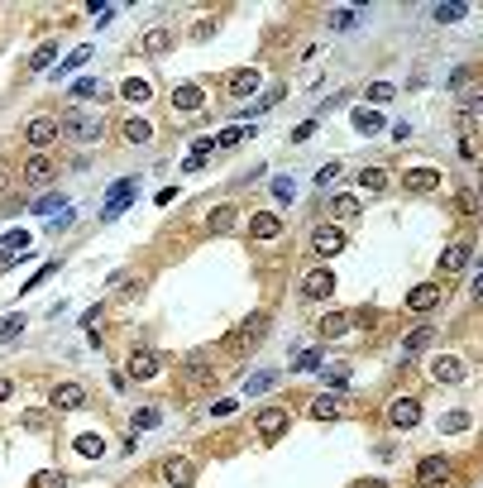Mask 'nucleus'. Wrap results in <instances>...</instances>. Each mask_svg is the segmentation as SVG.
Listing matches in <instances>:
<instances>
[{"label": "nucleus", "instance_id": "ddd939ff", "mask_svg": "<svg viewBox=\"0 0 483 488\" xmlns=\"http://www.w3.org/2000/svg\"><path fill=\"white\" fill-rule=\"evenodd\" d=\"M430 374H435L440 383H459V379H464V359H455V354H440V359L430 364Z\"/></svg>", "mask_w": 483, "mask_h": 488}, {"label": "nucleus", "instance_id": "4be33fe9", "mask_svg": "<svg viewBox=\"0 0 483 488\" xmlns=\"http://www.w3.org/2000/svg\"><path fill=\"white\" fill-rule=\"evenodd\" d=\"M359 211H364V201H359V196H330V216H335V220H354Z\"/></svg>", "mask_w": 483, "mask_h": 488}, {"label": "nucleus", "instance_id": "a18cd8bd", "mask_svg": "<svg viewBox=\"0 0 483 488\" xmlns=\"http://www.w3.org/2000/svg\"><path fill=\"white\" fill-rule=\"evenodd\" d=\"M459 158H464V163H479V135H464V139H459Z\"/></svg>", "mask_w": 483, "mask_h": 488}, {"label": "nucleus", "instance_id": "ea45409f", "mask_svg": "<svg viewBox=\"0 0 483 488\" xmlns=\"http://www.w3.org/2000/svg\"><path fill=\"white\" fill-rule=\"evenodd\" d=\"M29 488H67V474H62V469H43V474H34Z\"/></svg>", "mask_w": 483, "mask_h": 488}, {"label": "nucleus", "instance_id": "5701e85b", "mask_svg": "<svg viewBox=\"0 0 483 488\" xmlns=\"http://www.w3.org/2000/svg\"><path fill=\"white\" fill-rule=\"evenodd\" d=\"M474 77H479V67H474V62H464V67H455V72H450V81H445V86H450V91H469V96H474Z\"/></svg>", "mask_w": 483, "mask_h": 488}, {"label": "nucleus", "instance_id": "4d7b16f0", "mask_svg": "<svg viewBox=\"0 0 483 488\" xmlns=\"http://www.w3.org/2000/svg\"><path fill=\"white\" fill-rule=\"evenodd\" d=\"M311 135H316V125H311V120H306V125H297V130H292V139H297V144H301V139H311Z\"/></svg>", "mask_w": 483, "mask_h": 488}, {"label": "nucleus", "instance_id": "f3484780", "mask_svg": "<svg viewBox=\"0 0 483 488\" xmlns=\"http://www.w3.org/2000/svg\"><path fill=\"white\" fill-rule=\"evenodd\" d=\"M402 187L407 191H435V187H440V172H430V168H411V172L402 177Z\"/></svg>", "mask_w": 483, "mask_h": 488}, {"label": "nucleus", "instance_id": "7ed1b4c3", "mask_svg": "<svg viewBox=\"0 0 483 488\" xmlns=\"http://www.w3.org/2000/svg\"><path fill=\"white\" fill-rule=\"evenodd\" d=\"M450 484H455V469H450L445 460L430 455V460L416 464V488H450Z\"/></svg>", "mask_w": 483, "mask_h": 488}, {"label": "nucleus", "instance_id": "423d86ee", "mask_svg": "<svg viewBox=\"0 0 483 488\" xmlns=\"http://www.w3.org/2000/svg\"><path fill=\"white\" fill-rule=\"evenodd\" d=\"M388 421H393L397 431H411V426L421 421V402H416V398H397V402L388 407Z\"/></svg>", "mask_w": 483, "mask_h": 488}, {"label": "nucleus", "instance_id": "39448f33", "mask_svg": "<svg viewBox=\"0 0 483 488\" xmlns=\"http://www.w3.org/2000/svg\"><path fill=\"white\" fill-rule=\"evenodd\" d=\"M29 144H34V149H39V154H43V149H48V144H53L57 135H62V125H57L53 115H39V120H29Z\"/></svg>", "mask_w": 483, "mask_h": 488}, {"label": "nucleus", "instance_id": "09e8293b", "mask_svg": "<svg viewBox=\"0 0 483 488\" xmlns=\"http://www.w3.org/2000/svg\"><path fill=\"white\" fill-rule=\"evenodd\" d=\"M335 177H340V158H335V163H325L321 172H316V187H330Z\"/></svg>", "mask_w": 483, "mask_h": 488}, {"label": "nucleus", "instance_id": "7c9ffc66", "mask_svg": "<svg viewBox=\"0 0 483 488\" xmlns=\"http://www.w3.org/2000/svg\"><path fill=\"white\" fill-rule=\"evenodd\" d=\"M168 48H172V34H168V29H149V34H144V53H168Z\"/></svg>", "mask_w": 483, "mask_h": 488}, {"label": "nucleus", "instance_id": "b1692460", "mask_svg": "<svg viewBox=\"0 0 483 488\" xmlns=\"http://www.w3.org/2000/svg\"><path fill=\"white\" fill-rule=\"evenodd\" d=\"M469 264V244H450L445 254H440V273H459Z\"/></svg>", "mask_w": 483, "mask_h": 488}, {"label": "nucleus", "instance_id": "3c124183", "mask_svg": "<svg viewBox=\"0 0 483 488\" xmlns=\"http://www.w3.org/2000/svg\"><path fill=\"white\" fill-rule=\"evenodd\" d=\"M25 244H29L25 230H10V235H0V249H25Z\"/></svg>", "mask_w": 483, "mask_h": 488}, {"label": "nucleus", "instance_id": "72a5a7b5", "mask_svg": "<svg viewBox=\"0 0 483 488\" xmlns=\"http://www.w3.org/2000/svg\"><path fill=\"white\" fill-rule=\"evenodd\" d=\"M72 96H77V101H96V96H106V86L96 77H81V81H72Z\"/></svg>", "mask_w": 483, "mask_h": 488}, {"label": "nucleus", "instance_id": "1a4fd4ad", "mask_svg": "<svg viewBox=\"0 0 483 488\" xmlns=\"http://www.w3.org/2000/svg\"><path fill=\"white\" fill-rule=\"evenodd\" d=\"M57 163L48 158V154H34V158H25V182L29 187H39V182H53Z\"/></svg>", "mask_w": 483, "mask_h": 488}, {"label": "nucleus", "instance_id": "f704fd0d", "mask_svg": "<svg viewBox=\"0 0 483 488\" xmlns=\"http://www.w3.org/2000/svg\"><path fill=\"white\" fill-rule=\"evenodd\" d=\"M158 416H163L158 407H139L135 416H130V426H135V431H154V426H158Z\"/></svg>", "mask_w": 483, "mask_h": 488}, {"label": "nucleus", "instance_id": "9d476101", "mask_svg": "<svg viewBox=\"0 0 483 488\" xmlns=\"http://www.w3.org/2000/svg\"><path fill=\"white\" fill-rule=\"evenodd\" d=\"M283 431H287V412H283V407H268V412H259V435H264V440H278Z\"/></svg>", "mask_w": 483, "mask_h": 488}, {"label": "nucleus", "instance_id": "6ab92c4d", "mask_svg": "<svg viewBox=\"0 0 483 488\" xmlns=\"http://www.w3.org/2000/svg\"><path fill=\"white\" fill-rule=\"evenodd\" d=\"M191 479H196V469H191V460H182V455H172V460H168V484H172V488H191Z\"/></svg>", "mask_w": 483, "mask_h": 488}, {"label": "nucleus", "instance_id": "20e7f679", "mask_svg": "<svg viewBox=\"0 0 483 488\" xmlns=\"http://www.w3.org/2000/svg\"><path fill=\"white\" fill-rule=\"evenodd\" d=\"M330 292H335V273L330 269H311L306 278H301V297L306 301H325Z\"/></svg>", "mask_w": 483, "mask_h": 488}, {"label": "nucleus", "instance_id": "f03ea898", "mask_svg": "<svg viewBox=\"0 0 483 488\" xmlns=\"http://www.w3.org/2000/svg\"><path fill=\"white\" fill-rule=\"evenodd\" d=\"M67 135L77 139V144H96V139H106V115L72 110V115H67Z\"/></svg>", "mask_w": 483, "mask_h": 488}, {"label": "nucleus", "instance_id": "dca6fc26", "mask_svg": "<svg viewBox=\"0 0 483 488\" xmlns=\"http://www.w3.org/2000/svg\"><path fill=\"white\" fill-rule=\"evenodd\" d=\"M259 67H240V72H230V96H249V91H259Z\"/></svg>", "mask_w": 483, "mask_h": 488}, {"label": "nucleus", "instance_id": "412c9836", "mask_svg": "<svg viewBox=\"0 0 483 488\" xmlns=\"http://www.w3.org/2000/svg\"><path fill=\"white\" fill-rule=\"evenodd\" d=\"M354 130H359V135H378V130H383V115H378L374 106H359L354 110Z\"/></svg>", "mask_w": 483, "mask_h": 488}, {"label": "nucleus", "instance_id": "79ce46f5", "mask_svg": "<svg viewBox=\"0 0 483 488\" xmlns=\"http://www.w3.org/2000/svg\"><path fill=\"white\" fill-rule=\"evenodd\" d=\"M316 364H321V350H301V354H292V369H297V374H311Z\"/></svg>", "mask_w": 483, "mask_h": 488}, {"label": "nucleus", "instance_id": "aec40b11", "mask_svg": "<svg viewBox=\"0 0 483 488\" xmlns=\"http://www.w3.org/2000/svg\"><path fill=\"white\" fill-rule=\"evenodd\" d=\"M154 374H158V354L139 350L135 359H130V379H154Z\"/></svg>", "mask_w": 483, "mask_h": 488}, {"label": "nucleus", "instance_id": "393cba45", "mask_svg": "<svg viewBox=\"0 0 483 488\" xmlns=\"http://www.w3.org/2000/svg\"><path fill=\"white\" fill-rule=\"evenodd\" d=\"M206 230H211V235H225V230H235V206H215L211 216H206Z\"/></svg>", "mask_w": 483, "mask_h": 488}, {"label": "nucleus", "instance_id": "8fccbe9b", "mask_svg": "<svg viewBox=\"0 0 483 488\" xmlns=\"http://www.w3.org/2000/svg\"><path fill=\"white\" fill-rule=\"evenodd\" d=\"M86 57H91V48H77V53H72L67 62H62V67H57V77H67L72 67H81V62H86Z\"/></svg>", "mask_w": 483, "mask_h": 488}, {"label": "nucleus", "instance_id": "052dcab7", "mask_svg": "<svg viewBox=\"0 0 483 488\" xmlns=\"http://www.w3.org/2000/svg\"><path fill=\"white\" fill-rule=\"evenodd\" d=\"M5 182H10V172H5V168H0V196H5Z\"/></svg>", "mask_w": 483, "mask_h": 488}, {"label": "nucleus", "instance_id": "c03bdc74", "mask_svg": "<svg viewBox=\"0 0 483 488\" xmlns=\"http://www.w3.org/2000/svg\"><path fill=\"white\" fill-rule=\"evenodd\" d=\"M278 101H283V86H273V91H268V96H264V101H259L254 110H244V120H259V115H264L268 106H278Z\"/></svg>", "mask_w": 483, "mask_h": 488}, {"label": "nucleus", "instance_id": "2eb2a0df", "mask_svg": "<svg viewBox=\"0 0 483 488\" xmlns=\"http://www.w3.org/2000/svg\"><path fill=\"white\" fill-rule=\"evenodd\" d=\"M201 101H206V91H201L196 81H182V86L172 91V106L177 110H201Z\"/></svg>", "mask_w": 483, "mask_h": 488}, {"label": "nucleus", "instance_id": "6e6552de", "mask_svg": "<svg viewBox=\"0 0 483 488\" xmlns=\"http://www.w3.org/2000/svg\"><path fill=\"white\" fill-rule=\"evenodd\" d=\"M311 249H316V254H340V249H345V230H340V225H316V230H311Z\"/></svg>", "mask_w": 483, "mask_h": 488}, {"label": "nucleus", "instance_id": "c756f323", "mask_svg": "<svg viewBox=\"0 0 483 488\" xmlns=\"http://www.w3.org/2000/svg\"><path fill=\"white\" fill-rule=\"evenodd\" d=\"M125 139H130V144H149V139H154V125H149V120H125Z\"/></svg>", "mask_w": 483, "mask_h": 488}, {"label": "nucleus", "instance_id": "603ef678", "mask_svg": "<svg viewBox=\"0 0 483 488\" xmlns=\"http://www.w3.org/2000/svg\"><path fill=\"white\" fill-rule=\"evenodd\" d=\"M240 139H244V130H225V135H215L211 144H215V149H235Z\"/></svg>", "mask_w": 483, "mask_h": 488}, {"label": "nucleus", "instance_id": "cd10ccee", "mask_svg": "<svg viewBox=\"0 0 483 488\" xmlns=\"http://www.w3.org/2000/svg\"><path fill=\"white\" fill-rule=\"evenodd\" d=\"M430 340H435V330H430V325H416V330H411V335L402 340V350H407V354H421Z\"/></svg>", "mask_w": 483, "mask_h": 488}, {"label": "nucleus", "instance_id": "f257e3e1", "mask_svg": "<svg viewBox=\"0 0 483 488\" xmlns=\"http://www.w3.org/2000/svg\"><path fill=\"white\" fill-rule=\"evenodd\" d=\"M268 325H273V321H268V311H254V316H244V321L235 325L225 340H220V350L240 359V354H249L254 345H259V340H264V335H268Z\"/></svg>", "mask_w": 483, "mask_h": 488}, {"label": "nucleus", "instance_id": "a211bd4d", "mask_svg": "<svg viewBox=\"0 0 483 488\" xmlns=\"http://www.w3.org/2000/svg\"><path fill=\"white\" fill-rule=\"evenodd\" d=\"M435 301H440V287H435V283H421V287L407 292V306H411V311H430Z\"/></svg>", "mask_w": 483, "mask_h": 488}, {"label": "nucleus", "instance_id": "c9c22d12", "mask_svg": "<svg viewBox=\"0 0 483 488\" xmlns=\"http://www.w3.org/2000/svg\"><path fill=\"white\" fill-rule=\"evenodd\" d=\"M25 311H15V316H5V321H0V345H10V340H15V335H20V330H25Z\"/></svg>", "mask_w": 483, "mask_h": 488}, {"label": "nucleus", "instance_id": "473e14b6", "mask_svg": "<svg viewBox=\"0 0 483 488\" xmlns=\"http://www.w3.org/2000/svg\"><path fill=\"white\" fill-rule=\"evenodd\" d=\"M393 91H397V86H393V81H369V91H364V101H369V106H383V101H393Z\"/></svg>", "mask_w": 483, "mask_h": 488}, {"label": "nucleus", "instance_id": "58836bf2", "mask_svg": "<svg viewBox=\"0 0 483 488\" xmlns=\"http://www.w3.org/2000/svg\"><path fill=\"white\" fill-rule=\"evenodd\" d=\"M311 416H316V421H335V416H340V402H335V398H316V402H311Z\"/></svg>", "mask_w": 483, "mask_h": 488}, {"label": "nucleus", "instance_id": "a878e982", "mask_svg": "<svg viewBox=\"0 0 483 488\" xmlns=\"http://www.w3.org/2000/svg\"><path fill=\"white\" fill-rule=\"evenodd\" d=\"M345 330H349L345 311H325V316H321V335H325V340H335V335H345Z\"/></svg>", "mask_w": 483, "mask_h": 488}, {"label": "nucleus", "instance_id": "37998d69", "mask_svg": "<svg viewBox=\"0 0 483 488\" xmlns=\"http://www.w3.org/2000/svg\"><path fill=\"white\" fill-rule=\"evenodd\" d=\"M464 426H469V412H445V416H440V431H445V435L464 431Z\"/></svg>", "mask_w": 483, "mask_h": 488}, {"label": "nucleus", "instance_id": "5fc2aeb1", "mask_svg": "<svg viewBox=\"0 0 483 488\" xmlns=\"http://www.w3.org/2000/svg\"><path fill=\"white\" fill-rule=\"evenodd\" d=\"M43 421H48L43 412H25V421H20V426H29V431H43Z\"/></svg>", "mask_w": 483, "mask_h": 488}, {"label": "nucleus", "instance_id": "864d4df0", "mask_svg": "<svg viewBox=\"0 0 483 488\" xmlns=\"http://www.w3.org/2000/svg\"><path fill=\"white\" fill-rule=\"evenodd\" d=\"M57 206H62V196L48 191V196H39V206H34V211H43V216H48V211H57Z\"/></svg>", "mask_w": 483, "mask_h": 488}, {"label": "nucleus", "instance_id": "2f4dec72", "mask_svg": "<svg viewBox=\"0 0 483 488\" xmlns=\"http://www.w3.org/2000/svg\"><path fill=\"white\" fill-rule=\"evenodd\" d=\"M77 455H86V460H96V455H106V440L96 431H86V435H77Z\"/></svg>", "mask_w": 483, "mask_h": 488}, {"label": "nucleus", "instance_id": "c85d7f7f", "mask_svg": "<svg viewBox=\"0 0 483 488\" xmlns=\"http://www.w3.org/2000/svg\"><path fill=\"white\" fill-rule=\"evenodd\" d=\"M273 379H278L273 369H259V374H249V379H244V393H249V398H259V393H268V388H273Z\"/></svg>", "mask_w": 483, "mask_h": 488}, {"label": "nucleus", "instance_id": "bf43d9fd", "mask_svg": "<svg viewBox=\"0 0 483 488\" xmlns=\"http://www.w3.org/2000/svg\"><path fill=\"white\" fill-rule=\"evenodd\" d=\"M10 393H15V383H10V379H0V402H5Z\"/></svg>", "mask_w": 483, "mask_h": 488}, {"label": "nucleus", "instance_id": "f8f14e48", "mask_svg": "<svg viewBox=\"0 0 483 488\" xmlns=\"http://www.w3.org/2000/svg\"><path fill=\"white\" fill-rule=\"evenodd\" d=\"M211 379H215V374H211V364H206V359H187V364H182V388H206Z\"/></svg>", "mask_w": 483, "mask_h": 488}, {"label": "nucleus", "instance_id": "6e6d98bb", "mask_svg": "<svg viewBox=\"0 0 483 488\" xmlns=\"http://www.w3.org/2000/svg\"><path fill=\"white\" fill-rule=\"evenodd\" d=\"M230 412H235V402H230V398H220V402H211V416H230Z\"/></svg>", "mask_w": 483, "mask_h": 488}, {"label": "nucleus", "instance_id": "bb28decb", "mask_svg": "<svg viewBox=\"0 0 483 488\" xmlns=\"http://www.w3.org/2000/svg\"><path fill=\"white\" fill-rule=\"evenodd\" d=\"M120 91H125V101H149V96H154V81H144V77H125V86H120Z\"/></svg>", "mask_w": 483, "mask_h": 488}, {"label": "nucleus", "instance_id": "e433bc0d", "mask_svg": "<svg viewBox=\"0 0 483 488\" xmlns=\"http://www.w3.org/2000/svg\"><path fill=\"white\" fill-rule=\"evenodd\" d=\"M359 187L364 191H383L388 187V172H383V168H364V172H359Z\"/></svg>", "mask_w": 483, "mask_h": 488}, {"label": "nucleus", "instance_id": "49530a36", "mask_svg": "<svg viewBox=\"0 0 483 488\" xmlns=\"http://www.w3.org/2000/svg\"><path fill=\"white\" fill-rule=\"evenodd\" d=\"M459 211H464V216H479V191H474V187L459 191Z\"/></svg>", "mask_w": 483, "mask_h": 488}, {"label": "nucleus", "instance_id": "0eeeda50", "mask_svg": "<svg viewBox=\"0 0 483 488\" xmlns=\"http://www.w3.org/2000/svg\"><path fill=\"white\" fill-rule=\"evenodd\" d=\"M249 235H254V240H278V235H283V216H278V211H254V216H249Z\"/></svg>", "mask_w": 483, "mask_h": 488}, {"label": "nucleus", "instance_id": "4c0bfd02", "mask_svg": "<svg viewBox=\"0 0 483 488\" xmlns=\"http://www.w3.org/2000/svg\"><path fill=\"white\" fill-rule=\"evenodd\" d=\"M273 196H278V206H292L297 201V182L292 177H273Z\"/></svg>", "mask_w": 483, "mask_h": 488}, {"label": "nucleus", "instance_id": "de8ad7c7", "mask_svg": "<svg viewBox=\"0 0 483 488\" xmlns=\"http://www.w3.org/2000/svg\"><path fill=\"white\" fill-rule=\"evenodd\" d=\"M464 10H469V5H440L435 20H440V25H455V20H464Z\"/></svg>", "mask_w": 483, "mask_h": 488}, {"label": "nucleus", "instance_id": "13d9d810", "mask_svg": "<svg viewBox=\"0 0 483 488\" xmlns=\"http://www.w3.org/2000/svg\"><path fill=\"white\" fill-rule=\"evenodd\" d=\"M354 488H388V484H383V479H359Z\"/></svg>", "mask_w": 483, "mask_h": 488}, {"label": "nucleus", "instance_id": "4468645a", "mask_svg": "<svg viewBox=\"0 0 483 488\" xmlns=\"http://www.w3.org/2000/svg\"><path fill=\"white\" fill-rule=\"evenodd\" d=\"M130 196H135V182H115V187H110V201L106 206H101V216H120V211H125V206H130Z\"/></svg>", "mask_w": 483, "mask_h": 488}, {"label": "nucleus", "instance_id": "a19ab883", "mask_svg": "<svg viewBox=\"0 0 483 488\" xmlns=\"http://www.w3.org/2000/svg\"><path fill=\"white\" fill-rule=\"evenodd\" d=\"M53 57H57V43H39V53L29 57V72H43V67H48Z\"/></svg>", "mask_w": 483, "mask_h": 488}, {"label": "nucleus", "instance_id": "9b49d317", "mask_svg": "<svg viewBox=\"0 0 483 488\" xmlns=\"http://www.w3.org/2000/svg\"><path fill=\"white\" fill-rule=\"evenodd\" d=\"M86 402V388L81 383H57L53 388V407L57 412H72V407H81Z\"/></svg>", "mask_w": 483, "mask_h": 488}]
</instances>
